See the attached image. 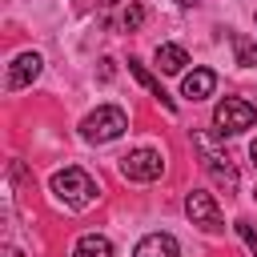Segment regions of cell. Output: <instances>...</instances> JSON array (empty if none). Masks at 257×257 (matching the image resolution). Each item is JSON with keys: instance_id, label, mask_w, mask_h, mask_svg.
I'll use <instances>...</instances> for the list:
<instances>
[{"instance_id": "6da1fadb", "label": "cell", "mask_w": 257, "mask_h": 257, "mask_svg": "<svg viewBox=\"0 0 257 257\" xmlns=\"http://www.w3.org/2000/svg\"><path fill=\"white\" fill-rule=\"evenodd\" d=\"M52 193L64 209H88L100 189L84 169H60V173H52Z\"/></svg>"}, {"instance_id": "7a4b0ae2", "label": "cell", "mask_w": 257, "mask_h": 257, "mask_svg": "<svg viewBox=\"0 0 257 257\" xmlns=\"http://www.w3.org/2000/svg\"><path fill=\"white\" fill-rule=\"evenodd\" d=\"M124 128H128V116H124V108H116V104H100L96 112H88V116L80 120V137L92 141V145L116 141Z\"/></svg>"}, {"instance_id": "3957f363", "label": "cell", "mask_w": 257, "mask_h": 257, "mask_svg": "<svg viewBox=\"0 0 257 257\" xmlns=\"http://www.w3.org/2000/svg\"><path fill=\"white\" fill-rule=\"evenodd\" d=\"M253 120H257V108H253L249 100H241V96H225V100L213 108V124H217L221 137H237V133L253 128Z\"/></svg>"}, {"instance_id": "277c9868", "label": "cell", "mask_w": 257, "mask_h": 257, "mask_svg": "<svg viewBox=\"0 0 257 257\" xmlns=\"http://www.w3.org/2000/svg\"><path fill=\"white\" fill-rule=\"evenodd\" d=\"M193 145L201 149V165H205V173H209L225 193H237V169H233V161H229L225 153H217L213 141H209L205 133H193Z\"/></svg>"}, {"instance_id": "5b68a950", "label": "cell", "mask_w": 257, "mask_h": 257, "mask_svg": "<svg viewBox=\"0 0 257 257\" xmlns=\"http://www.w3.org/2000/svg\"><path fill=\"white\" fill-rule=\"evenodd\" d=\"M120 173H124L128 181H157V177L165 173V161H161L157 149H137V153L120 157Z\"/></svg>"}, {"instance_id": "8992f818", "label": "cell", "mask_w": 257, "mask_h": 257, "mask_svg": "<svg viewBox=\"0 0 257 257\" xmlns=\"http://www.w3.org/2000/svg\"><path fill=\"white\" fill-rule=\"evenodd\" d=\"M185 213H189L193 225H201V229H221V209H217L213 193H205V189H193V193L185 197Z\"/></svg>"}, {"instance_id": "52a82bcc", "label": "cell", "mask_w": 257, "mask_h": 257, "mask_svg": "<svg viewBox=\"0 0 257 257\" xmlns=\"http://www.w3.org/2000/svg\"><path fill=\"white\" fill-rule=\"evenodd\" d=\"M40 64H44V60H40L36 52H20V56H16L12 64H8V76H4V88H8V92H16V88H24V84H32V80L40 76Z\"/></svg>"}, {"instance_id": "ba28073f", "label": "cell", "mask_w": 257, "mask_h": 257, "mask_svg": "<svg viewBox=\"0 0 257 257\" xmlns=\"http://www.w3.org/2000/svg\"><path fill=\"white\" fill-rule=\"evenodd\" d=\"M133 257H181V245L173 233H149V237H141Z\"/></svg>"}, {"instance_id": "9c48e42d", "label": "cell", "mask_w": 257, "mask_h": 257, "mask_svg": "<svg viewBox=\"0 0 257 257\" xmlns=\"http://www.w3.org/2000/svg\"><path fill=\"white\" fill-rule=\"evenodd\" d=\"M213 88H217V72H213V68H193V72L185 76V84H181V92H185L189 100H205Z\"/></svg>"}, {"instance_id": "30bf717a", "label": "cell", "mask_w": 257, "mask_h": 257, "mask_svg": "<svg viewBox=\"0 0 257 257\" xmlns=\"http://www.w3.org/2000/svg\"><path fill=\"white\" fill-rule=\"evenodd\" d=\"M72 257H112V245H108V237H100V233H84V237H76Z\"/></svg>"}, {"instance_id": "8fae6325", "label": "cell", "mask_w": 257, "mask_h": 257, "mask_svg": "<svg viewBox=\"0 0 257 257\" xmlns=\"http://www.w3.org/2000/svg\"><path fill=\"white\" fill-rule=\"evenodd\" d=\"M189 64V52L181 44H157V68L161 72H181Z\"/></svg>"}, {"instance_id": "7c38bea8", "label": "cell", "mask_w": 257, "mask_h": 257, "mask_svg": "<svg viewBox=\"0 0 257 257\" xmlns=\"http://www.w3.org/2000/svg\"><path fill=\"white\" fill-rule=\"evenodd\" d=\"M128 72H133V76H137V80H141V84H145V88H149V92H153V96H157V100H161V104L173 112V100H169V92L161 88V80H157V76H153V72H149L141 60H128Z\"/></svg>"}, {"instance_id": "4fadbf2b", "label": "cell", "mask_w": 257, "mask_h": 257, "mask_svg": "<svg viewBox=\"0 0 257 257\" xmlns=\"http://www.w3.org/2000/svg\"><path fill=\"white\" fill-rule=\"evenodd\" d=\"M233 52H237V64L241 68H253L257 64V44L249 36H241V32H233Z\"/></svg>"}, {"instance_id": "5bb4252c", "label": "cell", "mask_w": 257, "mask_h": 257, "mask_svg": "<svg viewBox=\"0 0 257 257\" xmlns=\"http://www.w3.org/2000/svg\"><path fill=\"white\" fill-rule=\"evenodd\" d=\"M120 24H124V32H137V28L145 24V8H141V4H128L124 16H120Z\"/></svg>"}, {"instance_id": "9a60e30c", "label": "cell", "mask_w": 257, "mask_h": 257, "mask_svg": "<svg viewBox=\"0 0 257 257\" xmlns=\"http://www.w3.org/2000/svg\"><path fill=\"white\" fill-rule=\"evenodd\" d=\"M237 233H241V241H245V245H249V253H253V257H257V229H253V225H249V221H237Z\"/></svg>"}, {"instance_id": "2e32d148", "label": "cell", "mask_w": 257, "mask_h": 257, "mask_svg": "<svg viewBox=\"0 0 257 257\" xmlns=\"http://www.w3.org/2000/svg\"><path fill=\"white\" fill-rule=\"evenodd\" d=\"M249 157H253V165H257V141H253V145H249Z\"/></svg>"}, {"instance_id": "e0dca14e", "label": "cell", "mask_w": 257, "mask_h": 257, "mask_svg": "<svg viewBox=\"0 0 257 257\" xmlns=\"http://www.w3.org/2000/svg\"><path fill=\"white\" fill-rule=\"evenodd\" d=\"M181 4H197V0H181Z\"/></svg>"}, {"instance_id": "ac0fdd59", "label": "cell", "mask_w": 257, "mask_h": 257, "mask_svg": "<svg viewBox=\"0 0 257 257\" xmlns=\"http://www.w3.org/2000/svg\"><path fill=\"white\" fill-rule=\"evenodd\" d=\"M253 197H257V189H253Z\"/></svg>"}]
</instances>
